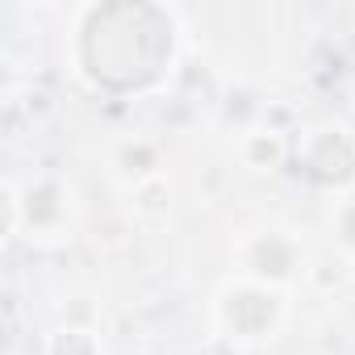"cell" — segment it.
<instances>
[{
  "label": "cell",
  "instance_id": "cell-1",
  "mask_svg": "<svg viewBox=\"0 0 355 355\" xmlns=\"http://www.w3.org/2000/svg\"><path fill=\"white\" fill-rule=\"evenodd\" d=\"M222 326L230 330V338H259V330L268 334L280 318V297L268 293V284H239L226 288L218 301Z\"/></svg>",
  "mask_w": 355,
  "mask_h": 355
},
{
  "label": "cell",
  "instance_id": "cell-2",
  "mask_svg": "<svg viewBox=\"0 0 355 355\" xmlns=\"http://www.w3.org/2000/svg\"><path fill=\"white\" fill-rule=\"evenodd\" d=\"M51 355H96V343L84 330H59L51 338Z\"/></svg>",
  "mask_w": 355,
  "mask_h": 355
},
{
  "label": "cell",
  "instance_id": "cell-3",
  "mask_svg": "<svg viewBox=\"0 0 355 355\" xmlns=\"http://www.w3.org/2000/svg\"><path fill=\"white\" fill-rule=\"evenodd\" d=\"M338 239H343L347 247H355V201H347V205L338 209Z\"/></svg>",
  "mask_w": 355,
  "mask_h": 355
}]
</instances>
